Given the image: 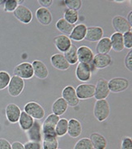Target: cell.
I'll return each mask as SVG.
<instances>
[{
	"label": "cell",
	"instance_id": "obj_1",
	"mask_svg": "<svg viewBox=\"0 0 132 149\" xmlns=\"http://www.w3.org/2000/svg\"><path fill=\"white\" fill-rule=\"evenodd\" d=\"M93 114L96 119L100 123L106 121L110 114V106L109 101L106 99L96 101L93 108Z\"/></svg>",
	"mask_w": 132,
	"mask_h": 149
},
{
	"label": "cell",
	"instance_id": "obj_2",
	"mask_svg": "<svg viewBox=\"0 0 132 149\" xmlns=\"http://www.w3.org/2000/svg\"><path fill=\"white\" fill-rule=\"evenodd\" d=\"M60 119L59 116H57L53 113H50L44 121L42 125V130L43 137H49L53 136L57 137L56 132H55V127L57 123Z\"/></svg>",
	"mask_w": 132,
	"mask_h": 149
},
{
	"label": "cell",
	"instance_id": "obj_3",
	"mask_svg": "<svg viewBox=\"0 0 132 149\" xmlns=\"http://www.w3.org/2000/svg\"><path fill=\"white\" fill-rule=\"evenodd\" d=\"M24 111L28 115L31 116L34 120H42L45 117V112L44 108L40 104L35 101L28 102L24 107Z\"/></svg>",
	"mask_w": 132,
	"mask_h": 149
},
{
	"label": "cell",
	"instance_id": "obj_4",
	"mask_svg": "<svg viewBox=\"0 0 132 149\" xmlns=\"http://www.w3.org/2000/svg\"><path fill=\"white\" fill-rule=\"evenodd\" d=\"M112 63V57L110 54H97L94 55L92 63L91 64L92 73L97 72V70L105 69L106 67L110 66Z\"/></svg>",
	"mask_w": 132,
	"mask_h": 149
},
{
	"label": "cell",
	"instance_id": "obj_5",
	"mask_svg": "<svg viewBox=\"0 0 132 149\" xmlns=\"http://www.w3.org/2000/svg\"><path fill=\"white\" fill-rule=\"evenodd\" d=\"M108 86L110 93H118L124 92L130 86L128 79L123 77H114L108 81Z\"/></svg>",
	"mask_w": 132,
	"mask_h": 149
},
{
	"label": "cell",
	"instance_id": "obj_6",
	"mask_svg": "<svg viewBox=\"0 0 132 149\" xmlns=\"http://www.w3.org/2000/svg\"><path fill=\"white\" fill-rule=\"evenodd\" d=\"M24 80L19 78L16 75H12L11 77V80L8 86V93L11 97H18L19 96L23 90L24 88Z\"/></svg>",
	"mask_w": 132,
	"mask_h": 149
},
{
	"label": "cell",
	"instance_id": "obj_7",
	"mask_svg": "<svg viewBox=\"0 0 132 149\" xmlns=\"http://www.w3.org/2000/svg\"><path fill=\"white\" fill-rule=\"evenodd\" d=\"M110 91L108 86V81L106 79L100 78L97 81L95 85L94 97L97 101L98 100H105L110 95Z\"/></svg>",
	"mask_w": 132,
	"mask_h": 149
},
{
	"label": "cell",
	"instance_id": "obj_8",
	"mask_svg": "<svg viewBox=\"0 0 132 149\" xmlns=\"http://www.w3.org/2000/svg\"><path fill=\"white\" fill-rule=\"evenodd\" d=\"M14 75H16L22 79H30L34 76L33 66L30 63H22L14 68Z\"/></svg>",
	"mask_w": 132,
	"mask_h": 149
},
{
	"label": "cell",
	"instance_id": "obj_9",
	"mask_svg": "<svg viewBox=\"0 0 132 149\" xmlns=\"http://www.w3.org/2000/svg\"><path fill=\"white\" fill-rule=\"evenodd\" d=\"M76 93L79 100H88L94 97L95 85L92 84L82 83L76 88Z\"/></svg>",
	"mask_w": 132,
	"mask_h": 149
},
{
	"label": "cell",
	"instance_id": "obj_10",
	"mask_svg": "<svg viewBox=\"0 0 132 149\" xmlns=\"http://www.w3.org/2000/svg\"><path fill=\"white\" fill-rule=\"evenodd\" d=\"M62 97L67 103L70 107H76L79 103V98L77 97L76 88L71 85L66 86L62 91Z\"/></svg>",
	"mask_w": 132,
	"mask_h": 149
},
{
	"label": "cell",
	"instance_id": "obj_11",
	"mask_svg": "<svg viewBox=\"0 0 132 149\" xmlns=\"http://www.w3.org/2000/svg\"><path fill=\"white\" fill-rule=\"evenodd\" d=\"M112 26L116 33L123 34L126 32L131 31L132 25L127 21L126 18L122 15H116L112 19Z\"/></svg>",
	"mask_w": 132,
	"mask_h": 149
},
{
	"label": "cell",
	"instance_id": "obj_12",
	"mask_svg": "<svg viewBox=\"0 0 132 149\" xmlns=\"http://www.w3.org/2000/svg\"><path fill=\"white\" fill-rule=\"evenodd\" d=\"M92 74V67L89 64L79 63L76 69V75L78 80L82 83L89 81Z\"/></svg>",
	"mask_w": 132,
	"mask_h": 149
},
{
	"label": "cell",
	"instance_id": "obj_13",
	"mask_svg": "<svg viewBox=\"0 0 132 149\" xmlns=\"http://www.w3.org/2000/svg\"><path fill=\"white\" fill-rule=\"evenodd\" d=\"M13 15L19 22L25 24H29L33 20V12L29 8L24 5H19L13 12Z\"/></svg>",
	"mask_w": 132,
	"mask_h": 149
},
{
	"label": "cell",
	"instance_id": "obj_14",
	"mask_svg": "<svg viewBox=\"0 0 132 149\" xmlns=\"http://www.w3.org/2000/svg\"><path fill=\"white\" fill-rule=\"evenodd\" d=\"M26 134L27 137L28 139V141L37 142V143H42V139H43V134H42L41 123H39L38 120H35L32 127L26 131Z\"/></svg>",
	"mask_w": 132,
	"mask_h": 149
},
{
	"label": "cell",
	"instance_id": "obj_15",
	"mask_svg": "<svg viewBox=\"0 0 132 149\" xmlns=\"http://www.w3.org/2000/svg\"><path fill=\"white\" fill-rule=\"evenodd\" d=\"M6 118L10 123L15 124L18 123L19 117L21 114V109L17 104L14 103H10L7 105L5 109Z\"/></svg>",
	"mask_w": 132,
	"mask_h": 149
},
{
	"label": "cell",
	"instance_id": "obj_16",
	"mask_svg": "<svg viewBox=\"0 0 132 149\" xmlns=\"http://www.w3.org/2000/svg\"><path fill=\"white\" fill-rule=\"evenodd\" d=\"M77 55H78L79 63L89 64V65L92 64L94 58V54L92 49L85 45H82L77 48Z\"/></svg>",
	"mask_w": 132,
	"mask_h": 149
},
{
	"label": "cell",
	"instance_id": "obj_17",
	"mask_svg": "<svg viewBox=\"0 0 132 149\" xmlns=\"http://www.w3.org/2000/svg\"><path fill=\"white\" fill-rule=\"evenodd\" d=\"M50 63L55 69L59 71H67L71 65L68 63L63 54H54L50 57Z\"/></svg>",
	"mask_w": 132,
	"mask_h": 149
},
{
	"label": "cell",
	"instance_id": "obj_18",
	"mask_svg": "<svg viewBox=\"0 0 132 149\" xmlns=\"http://www.w3.org/2000/svg\"><path fill=\"white\" fill-rule=\"evenodd\" d=\"M53 43H54V45L57 49L60 52H63V54L67 52L72 45V40L69 38V37L63 35V34L58 35L54 37Z\"/></svg>",
	"mask_w": 132,
	"mask_h": 149
},
{
	"label": "cell",
	"instance_id": "obj_19",
	"mask_svg": "<svg viewBox=\"0 0 132 149\" xmlns=\"http://www.w3.org/2000/svg\"><path fill=\"white\" fill-rule=\"evenodd\" d=\"M33 74L37 78L40 79H45L49 75V70L42 61L41 60H34L32 63Z\"/></svg>",
	"mask_w": 132,
	"mask_h": 149
},
{
	"label": "cell",
	"instance_id": "obj_20",
	"mask_svg": "<svg viewBox=\"0 0 132 149\" xmlns=\"http://www.w3.org/2000/svg\"><path fill=\"white\" fill-rule=\"evenodd\" d=\"M103 35H104V30L101 27H88L84 40L90 42H98L103 37Z\"/></svg>",
	"mask_w": 132,
	"mask_h": 149
},
{
	"label": "cell",
	"instance_id": "obj_21",
	"mask_svg": "<svg viewBox=\"0 0 132 149\" xmlns=\"http://www.w3.org/2000/svg\"><path fill=\"white\" fill-rule=\"evenodd\" d=\"M36 17L42 25H49L53 21V15L48 8H39L36 11Z\"/></svg>",
	"mask_w": 132,
	"mask_h": 149
},
{
	"label": "cell",
	"instance_id": "obj_22",
	"mask_svg": "<svg viewBox=\"0 0 132 149\" xmlns=\"http://www.w3.org/2000/svg\"><path fill=\"white\" fill-rule=\"evenodd\" d=\"M88 27L84 24H79L75 25L71 34L69 35V38L75 41H81L84 40Z\"/></svg>",
	"mask_w": 132,
	"mask_h": 149
},
{
	"label": "cell",
	"instance_id": "obj_23",
	"mask_svg": "<svg viewBox=\"0 0 132 149\" xmlns=\"http://www.w3.org/2000/svg\"><path fill=\"white\" fill-rule=\"evenodd\" d=\"M83 127L79 120L76 118H72L68 121L67 134L72 138H78L82 133Z\"/></svg>",
	"mask_w": 132,
	"mask_h": 149
},
{
	"label": "cell",
	"instance_id": "obj_24",
	"mask_svg": "<svg viewBox=\"0 0 132 149\" xmlns=\"http://www.w3.org/2000/svg\"><path fill=\"white\" fill-rule=\"evenodd\" d=\"M90 140L93 149H106L108 145V143L105 136L98 132H93L90 135Z\"/></svg>",
	"mask_w": 132,
	"mask_h": 149
},
{
	"label": "cell",
	"instance_id": "obj_25",
	"mask_svg": "<svg viewBox=\"0 0 132 149\" xmlns=\"http://www.w3.org/2000/svg\"><path fill=\"white\" fill-rule=\"evenodd\" d=\"M110 39L112 49H113L115 52H122V50H124L125 48L124 44H123L122 34L115 32L111 35Z\"/></svg>",
	"mask_w": 132,
	"mask_h": 149
},
{
	"label": "cell",
	"instance_id": "obj_26",
	"mask_svg": "<svg viewBox=\"0 0 132 149\" xmlns=\"http://www.w3.org/2000/svg\"><path fill=\"white\" fill-rule=\"evenodd\" d=\"M68 109L67 103L65 101L63 97L58 98L52 104V112L57 116H62L67 112Z\"/></svg>",
	"mask_w": 132,
	"mask_h": 149
},
{
	"label": "cell",
	"instance_id": "obj_27",
	"mask_svg": "<svg viewBox=\"0 0 132 149\" xmlns=\"http://www.w3.org/2000/svg\"><path fill=\"white\" fill-rule=\"evenodd\" d=\"M34 121L35 120L31 116L28 115L24 111H21V114H20V117H19L18 123H19L20 129L26 132L27 130H29L32 127V126L33 125Z\"/></svg>",
	"mask_w": 132,
	"mask_h": 149
},
{
	"label": "cell",
	"instance_id": "obj_28",
	"mask_svg": "<svg viewBox=\"0 0 132 149\" xmlns=\"http://www.w3.org/2000/svg\"><path fill=\"white\" fill-rule=\"evenodd\" d=\"M111 49H112V46L109 37H102L97 42V45L96 47V50L97 54H110Z\"/></svg>",
	"mask_w": 132,
	"mask_h": 149
},
{
	"label": "cell",
	"instance_id": "obj_29",
	"mask_svg": "<svg viewBox=\"0 0 132 149\" xmlns=\"http://www.w3.org/2000/svg\"><path fill=\"white\" fill-rule=\"evenodd\" d=\"M75 25L73 24H71L67 21L65 20L63 18L59 19L56 23V29L63 35H65V36H68L71 34V33L72 32V30L74 29Z\"/></svg>",
	"mask_w": 132,
	"mask_h": 149
},
{
	"label": "cell",
	"instance_id": "obj_30",
	"mask_svg": "<svg viewBox=\"0 0 132 149\" xmlns=\"http://www.w3.org/2000/svg\"><path fill=\"white\" fill-rule=\"evenodd\" d=\"M65 58L67 61V63L70 65H74L79 63L78 61V55H77V48L75 45H72L71 48L68 49L67 52L63 54Z\"/></svg>",
	"mask_w": 132,
	"mask_h": 149
},
{
	"label": "cell",
	"instance_id": "obj_31",
	"mask_svg": "<svg viewBox=\"0 0 132 149\" xmlns=\"http://www.w3.org/2000/svg\"><path fill=\"white\" fill-rule=\"evenodd\" d=\"M68 120L66 118H60L55 127V132L57 137H63L67 134Z\"/></svg>",
	"mask_w": 132,
	"mask_h": 149
},
{
	"label": "cell",
	"instance_id": "obj_32",
	"mask_svg": "<svg viewBox=\"0 0 132 149\" xmlns=\"http://www.w3.org/2000/svg\"><path fill=\"white\" fill-rule=\"evenodd\" d=\"M42 143V149H58V140L57 137H43Z\"/></svg>",
	"mask_w": 132,
	"mask_h": 149
},
{
	"label": "cell",
	"instance_id": "obj_33",
	"mask_svg": "<svg viewBox=\"0 0 132 149\" xmlns=\"http://www.w3.org/2000/svg\"><path fill=\"white\" fill-rule=\"evenodd\" d=\"M63 19L69 24L75 25V24L79 20V14L76 11L66 8L63 11Z\"/></svg>",
	"mask_w": 132,
	"mask_h": 149
},
{
	"label": "cell",
	"instance_id": "obj_34",
	"mask_svg": "<svg viewBox=\"0 0 132 149\" xmlns=\"http://www.w3.org/2000/svg\"><path fill=\"white\" fill-rule=\"evenodd\" d=\"M11 80L10 74L5 71H0V90H3L8 88Z\"/></svg>",
	"mask_w": 132,
	"mask_h": 149
},
{
	"label": "cell",
	"instance_id": "obj_35",
	"mask_svg": "<svg viewBox=\"0 0 132 149\" xmlns=\"http://www.w3.org/2000/svg\"><path fill=\"white\" fill-rule=\"evenodd\" d=\"M73 149H93L89 138H83L76 143Z\"/></svg>",
	"mask_w": 132,
	"mask_h": 149
},
{
	"label": "cell",
	"instance_id": "obj_36",
	"mask_svg": "<svg viewBox=\"0 0 132 149\" xmlns=\"http://www.w3.org/2000/svg\"><path fill=\"white\" fill-rule=\"evenodd\" d=\"M65 6L68 9L74 10V11H78L82 8V1L81 0H65Z\"/></svg>",
	"mask_w": 132,
	"mask_h": 149
},
{
	"label": "cell",
	"instance_id": "obj_37",
	"mask_svg": "<svg viewBox=\"0 0 132 149\" xmlns=\"http://www.w3.org/2000/svg\"><path fill=\"white\" fill-rule=\"evenodd\" d=\"M18 6L16 0H7L3 4V11L6 12H14Z\"/></svg>",
	"mask_w": 132,
	"mask_h": 149
},
{
	"label": "cell",
	"instance_id": "obj_38",
	"mask_svg": "<svg viewBox=\"0 0 132 149\" xmlns=\"http://www.w3.org/2000/svg\"><path fill=\"white\" fill-rule=\"evenodd\" d=\"M124 48L131 49L132 48V31H129L122 34Z\"/></svg>",
	"mask_w": 132,
	"mask_h": 149
},
{
	"label": "cell",
	"instance_id": "obj_39",
	"mask_svg": "<svg viewBox=\"0 0 132 149\" xmlns=\"http://www.w3.org/2000/svg\"><path fill=\"white\" fill-rule=\"evenodd\" d=\"M121 149H132V139L131 137H122L121 142Z\"/></svg>",
	"mask_w": 132,
	"mask_h": 149
},
{
	"label": "cell",
	"instance_id": "obj_40",
	"mask_svg": "<svg viewBox=\"0 0 132 149\" xmlns=\"http://www.w3.org/2000/svg\"><path fill=\"white\" fill-rule=\"evenodd\" d=\"M124 63L126 68L129 71H132V50H130L125 57Z\"/></svg>",
	"mask_w": 132,
	"mask_h": 149
},
{
	"label": "cell",
	"instance_id": "obj_41",
	"mask_svg": "<svg viewBox=\"0 0 132 149\" xmlns=\"http://www.w3.org/2000/svg\"><path fill=\"white\" fill-rule=\"evenodd\" d=\"M24 149H42V143L37 142L28 141L24 144Z\"/></svg>",
	"mask_w": 132,
	"mask_h": 149
},
{
	"label": "cell",
	"instance_id": "obj_42",
	"mask_svg": "<svg viewBox=\"0 0 132 149\" xmlns=\"http://www.w3.org/2000/svg\"><path fill=\"white\" fill-rule=\"evenodd\" d=\"M0 149H11V143L6 139H0Z\"/></svg>",
	"mask_w": 132,
	"mask_h": 149
},
{
	"label": "cell",
	"instance_id": "obj_43",
	"mask_svg": "<svg viewBox=\"0 0 132 149\" xmlns=\"http://www.w3.org/2000/svg\"><path fill=\"white\" fill-rule=\"evenodd\" d=\"M38 3L41 6V8H48L53 4V0H38Z\"/></svg>",
	"mask_w": 132,
	"mask_h": 149
},
{
	"label": "cell",
	"instance_id": "obj_44",
	"mask_svg": "<svg viewBox=\"0 0 132 149\" xmlns=\"http://www.w3.org/2000/svg\"><path fill=\"white\" fill-rule=\"evenodd\" d=\"M11 149H24V144L19 141H15L11 143Z\"/></svg>",
	"mask_w": 132,
	"mask_h": 149
},
{
	"label": "cell",
	"instance_id": "obj_45",
	"mask_svg": "<svg viewBox=\"0 0 132 149\" xmlns=\"http://www.w3.org/2000/svg\"><path fill=\"white\" fill-rule=\"evenodd\" d=\"M126 19H127V21L130 23V24H131L132 25V11H131L129 12V14H128V15H127V18H126Z\"/></svg>",
	"mask_w": 132,
	"mask_h": 149
},
{
	"label": "cell",
	"instance_id": "obj_46",
	"mask_svg": "<svg viewBox=\"0 0 132 149\" xmlns=\"http://www.w3.org/2000/svg\"><path fill=\"white\" fill-rule=\"evenodd\" d=\"M4 3H5V0H0V5L4 4Z\"/></svg>",
	"mask_w": 132,
	"mask_h": 149
},
{
	"label": "cell",
	"instance_id": "obj_47",
	"mask_svg": "<svg viewBox=\"0 0 132 149\" xmlns=\"http://www.w3.org/2000/svg\"></svg>",
	"mask_w": 132,
	"mask_h": 149
}]
</instances>
